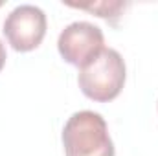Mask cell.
Here are the masks:
<instances>
[{
  "label": "cell",
  "instance_id": "4",
  "mask_svg": "<svg viewBox=\"0 0 158 156\" xmlns=\"http://www.w3.org/2000/svg\"><path fill=\"white\" fill-rule=\"evenodd\" d=\"M103 44H105V37L101 28L86 20H77L68 24L61 31L57 40L61 57L77 68L88 64L105 48Z\"/></svg>",
  "mask_w": 158,
  "mask_h": 156
},
{
  "label": "cell",
  "instance_id": "1",
  "mask_svg": "<svg viewBox=\"0 0 158 156\" xmlns=\"http://www.w3.org/2000/svg\"><path fill=\"white\" fill-rule=\"evenodd\" d=\"M127 77L125 61L114 48H103L88 64L79 68L77 83L81 92L98 103L118 97Z\"/></svg>",
  "mask_w": 158,
  "mask_h": 156
},
{
  "label": "cell",
  "instance_id": "2",
  "mask_svg": "<svg viewBox=\"0 0 158 156\" xmlns=\"http://www.w3.org/2000/svg\"><path fill=\"white\" fill-rule=\"evenodd\" d=\"M66 156H114L105 117L92 110L74 112L63 129Z\"/></svg>",
  "mask_w": 158,
  "mask_h": 156
},
{
  "label": "cell",
  "instance_id": "5",
  "mask_svg": "<svg viewBox=\"0 0 158 156\" xmlns=\"http://www.w3.org/2000/svg\"><path fill=\"white\" fill-rule=\"evenodd\" d=\"M68 6L72 7H79V9H86L90 13H96L98 17L103 18H114L121 13V9L127 6L125 2H118V0H101V2H85V4H74L70 2Z\"/></svg>",
  "mask_w": 158,
  "mask_h": 156
},
{
  "label": "cell",
  "instance_id": "3",
  "mask_svg": "<svg viewBox=\"0 0 158 156\" xmlns=\"http://www.w3.org/2000/svg\"><path fill=\"white\" fill-rule=\"evenodd\" d=\"M46 15L33 4H20L4 20V35L13 50L31 51L46 35Z\"/></svg>",
  "mask_w": 158,
  "mask_h": 156
},
{
  "label": "cell",
  "instance_id": "6",
  "mask_svg": "<svg viewBox=\"0 0 158 156\" xmlns=\"http://www.w3.org/2000/svg\"><path fill=\"white\" fill-rule=\"evenodd\" d=\"M4 64H6V48H4V44L0 40V70L4 68Z\"/></svg>",
  "mask_w": 158,
  "mask_h": 156
}]
</instances>
